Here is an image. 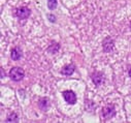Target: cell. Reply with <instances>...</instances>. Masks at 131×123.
<instances>
[{"label": "cell", "mask_w": 131, "mask_h": 123, "mask_svg": "<svg viewBox=\"0 0 131 123\" xmlns=\"http://www.w3.org/2000/svg\"><path fill=\"white\" fill-rule=\"evenodd\" d=\"M9 78L15 81V82H20L24 79L25 77V71L22 67H18V66H15L13 67L10 70H9Z\"/></svg>", "instance_id": "6da1fadb"}, {"label": "cell", "mask_w": 131, "mask_h": 123, "mask_svg": "<svg viewBox=\"0 0 131 123\" xmlns=\"http://www.w3.org/2000/svg\"><path fill=\"white\" fill-rule=\"evenodd\" d=\"M116 109H115V106L114 105H107L105 106L102 111H101V117L103 120H110V119H113L115 116H116Z\"/></svg>", "instance_id": "7a4b0ae2"}, {"label": "cell", "mask_w": 131, "mask_h": 123, "mask_svg": "<svg viewBox=\"0 0 131 123\" xmlns=\"http://www.w3.org/2000/svg\"><path fill=\"white\" fill-rule=\"evenodd\" d=\"M62 95H63L65 101H66L67 104H69V105H74L77 102V95H75V93L72 90H65V91H63Z\"/></svg>", "instance_id": "3957f363"}, {"label": "cell", "mask_w": 131, "mask_h": 123, "mask_svg": "<svg viewBox=\"0 0 131 123\" xmlns=\"http://www.w3.org/2000/svg\"><path fill=\"white\" fill-rule=\"evenodd\" d=\"M30 15H31V11L27 6H21L16 12V16L20 20H26V19H28L30 17Z\"/></svg>", "instance_id": "277c9868"}, {"label": "cell", "mask_w": 131, "mask_h": 123, "mask_svg": "<svg viewBox=\"0 0 131 123\" xmlns=\"http://www.w3.org/2000/svg\"><path fill=\"white\" fill-rule=\"evenodd\" d=\"M91 79L93 81V83L96 85V86H100L103 81H104V76L102 75V73L100 71H94L92 75H91Z\"/></svg>", "instance_id": "5b68a950"}, {"label": "cell", "mask_w": 131, "mask_h": 123, "mask_svg": "<svg viewBox=\"0 0 131 123\" xmlns=\"http://www.w3.org/2000/svg\"><path fill=\"white\" fill-rule=\"evenodd\" d=\"M102 47H103V51L105 53H110L114 50L115 48V42L112 37H106L104 40H103V44H102Z\"/></svg>", "instance_id": "8992f818"}, {"label": "cell", "mask_w": 131, "mask_h": 123, "mask_svg": "<svg viewBox=\"0 0 131 123\" xmlns=\"http://www.w3.org/2000/svg\"><path fill=\"white\" fill-rule=\"evenodd\" d=\"M74 70H75V65L74 64H66L60 70V73L62 75H64V76L68 77V76H71L74 73Z\"/></svg>", "instance_id": "52a82bcc"}, {"label": "cell", "mask_w": 131, "mask_h": 123, "mask_svg": "<svg viewBox=\"0 0 131 123\" xmlns=\"http://www.w3.org/2000/svg\"><path fill=\"white\" fill-rule=\"evenodd\" d=\"M23 53H22V50L20 47H15L13 50H12V53H10V58L14 60V61H18L21 57H22Z\"/></svg>", "instance_id": "ba28073f"}, {"label": "cell", "mask_w": 131, "mask_h": 123, "mask_svg": "<svg viewBox=\"0 0 131 123\" xmlns=\"http://www.w3.org/2000/svg\"><path fill=\"white\" fill-rule=\"evenodd\" d=\"M59 49H60V44H58V43H56V42H52V44L49 46V48H48L47 50H48L49 53L55 54V53H57V52L59 51Z\"/></svg>", "instance_id": "9c48e42d"}, {"label": "cell", "mask_w": 131, "mask_h": 123, "mask_svg": "<svg viewBox=\"0 0 131 123\" xmlns=\"http://www.w3.org/2000/svg\"><path fill=\"white\" fill-rule=\"evenodd\" d=\"M38 106H39V108L42 110V111H46V110H48V108L50 107V100H49V98H41L39 101H38Z\"/></svg>", "instance_id": "30bf717a"}, {"label": "cell", "mask_w": 131, "mask_h": 123, "mask_svg": "<svg viewBox=\"0 0 131 123\" xmlns=\"http://www.w3.org/2000/svg\"><path fill=\"white\" fill-rule=\"evenodd\" d=\"M6 122H19V118H18V115L16 113H12L7 119H6Z\"/></svg>", "instance_id": "8fae6325"}, {"label": "cell", "mask_w": 131, "mask_h": 123, "mask_svg": "<svg viewBox=\"0 0 131 123\" xmlns=\"http://www.w3.org/2000/svg\"><path fill=\"white\" fill-rule=\"evenodd\" d=\"M48 7L51 11H54L57 7V0H48Z\"/></svg>", "instance_id": "7c38bea8"}, {"label": "cell", "mask_w": 131, "mask_h": 123, "mask_svg": "<svg viewBox=\"0 0 131 123\" xmlns=\"http://www.w3.org/2000/svg\"><path fill=\"white\" fill-rule=\"evenodd\" d=\"M4 78V70H3V67H1V79Z\"/></svg>", "instance_id": "4fadbf2b"}, {"label": "cell", "mask_w": 131, "mask_h": 123, "mask_svg": "<svg viewBox=\"0 0 131 123\" xmlns=\"http://www.w3.org/2000/svg\"><path fill=\"white\" fill-rule=\"evenodd\" d=\"M128 74H129V77H130V78H131V68H130V69H129V73H128Z\"/></svg>", "instance_id": "5bb4252c"}, {"label": "cell", "mask_w": 131, "mask_h": 123, "mask_svg": "<svg viewBox=\"0 0 131 123\" xmlns=\"http://www.w3.org/2000/svg\"><path fill=\"white\" fill-rule=\"evenodd\" d=\"M129 27H130V30H131V22H130V24H129Z\"/></svg>", "instance_id": "9a60e30c"}]
</instances>
